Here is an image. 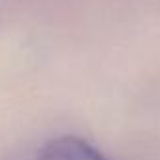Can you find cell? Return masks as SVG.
I'll return each instance as SVG.
<instances>
[{
    "mask_svg": "<svg viewBox=\"0 0 160 160\" xmlns=\"http://www.w3.org/2000/svg\"><path fill=\"white\" fill-rule=\"evenodd\" d=\"M36 160H109L96 147L77 136H58L49 139Z\"/></svg>",
    "mask_w": 160,
    "mask_h": 160,
    "instance_id": "obj_1",
    "label": "cell"
}]
</instances>
